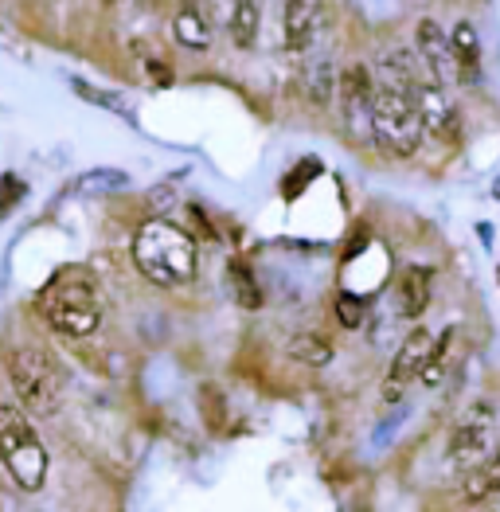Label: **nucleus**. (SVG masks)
<instances>
[{
	"label": "nucleus",
	"instance_id": "4",
	"mask_svg": "<svg viewBox=\"0 0 500 512\" xmlns=\"http://www.w3.org/2000/svg\"><path fill=\"white\" fill-rule=\"evenodd\" d=\"M422 137H426V126H422V114L415 106V94L375 86L372 141H379V149L391 153V157H415Z\"/></svg>",
	"mask_w": 500,
	"mask_h": 512
},
{
	"label": "nucleus",
	"instance_id": "12",
	"mask_svg": "<svg viewBox=\"0 0 500 512\" xmlns=\"http://www.w3.org/2000/svg\"><path fill=\"white\" fill-rule=\"evenodd\" d=\"M430 305V270L422 266H407L399 274V286H395V309L403 321H418Z\"/></svg>",
	"mask_w": 500,
	"mask_h": 512
},
{
	"label": "nucleus",
	"instance_id": "5",
	"mask_svg": "<svg viewBox=\"0 0 500 512\" xmlns=\"http://www.w3.org/2000/svg\"><path fill=\"white\" fill-rule=\"evenodd\" d=\"M4 368H8L16 399L28 411H36V415L59 411V403H63V372L55 368V360L47 352H40V348H12Z\"/></svg>",
	"mask_w": 500,
	"mask_h": 512
},
{
	"label": "nucleus",
	"instance_id": "23",
	"mask_svg": "<svg viewBox=\"0 0 500 512\" xmlns=\"http://www.w3.org/2000/svg\"><path fill=\"white\" fill-rule=\"evenodd\" d=\"M364 317H368L364 298H356V294H340V298H336V321H340L344 329H360Z\"/></svg>",
	"mask_w": 500,
	"mask_h": 512
},
{
	"label": "nucleus",
	"instance_id": "21",
	"mask_svg": "<svg viewBox=\"0 0 500 512\" xmlns=\"http://www.w3.org/2000/svg\"><path fill=\"white\" fill-rule=\"evenodd\" d=\"M227 282H231V294L243 309H262V286L254 282L247 262H231L227 266Z\"/></svg>",
	"mask_w": 500,
	"mask_h": 512
},
{
	"label": "nucleus",
	"instance_id": "17",
	"mask_svg": "<svg viewBox=\"0 0 500 512\" xmlns=\"http://www.w3.org/2000/svg\"><path fill=\"white\" fill-rule=\"evenodd\" d=\"M454 337H458V329L450 325V329H442V337L430 344V352H426V360H422V368H418V380L422 387H438L446 380V372H450V356H454Z\"/></svg>",
	"mask_w": 500,
	"mask_h": 512
},
{
	"label": "nucleus",
	"instance_id": "20",
	"mask_svg": "<svg viewBox=\"0 0 500 512\" xmlns=\"http://www.w3.org/2000/svg\"><path fill=\"white\" fill-rule=\"evenodd\" d=\"M305 94L313 106H329L336 94V67L333 59H313L305 67Z\"/></svg>",
	"mask_w": 500,
	"mask_h": 512
},
{
	"label": "nucleus",
	"instance_id": "18",
	"mask_svg": "<svg viewBox=\"0 0 500 512\" xmlns=\"http://www.w3.org/2000/svg\"><path fill=\"white\" fill-rule=\"evenodd\" d=\"M286 352H290V360L297 364H309V368H325V364H333V344L325 341V337H317V333H293L290 341H286Z\"/></svg>",
	"mask_w": 500,
	"mask_h": 512
},
{
	"label": "nucleus",
	"instance_id": "1",
	"mask_svg": "<svg viewBox=\"0 0 500 512\" xmlns=\"http://www.w3.org/2000/svg\"><path fill=\"white\" fill-rule=\"evenodd\" d=\"M36 305H40V317L59 337L83 341L102 325V290L79 266H63L40 290Z\"/></svg>",
	"mask_w": 500,
	"mask_h": 512
},
{
	"label": "nucleus",
	"instance_id": "10",
	"mask_svg": "<svg viewBox=\"0 0 500 512\" xmlns=\"http://www.w3.org/2000/svg\"><path fill=\"white\" fill-rule=\"evenodd\" d=\"M411 94H415V106H418V114H422L426 133H434V137H442V141H454V137H458V110L450 106L446 86H438L426 75V79H418Z\"/></svg>",
	"mask_w": 500,
	"mask_h": 512
},
{
	"label": "nucleus",
	"instance_id": "2",
	"mask_svg": "<svg viewBox=\"0 0 500 512\" xmlns=\"http://www.w3.org/2000/svg\"><path fill=\"white\" fill-rule=\"evenodd\" d=\"M133 266L153 286H184L196 278V243L188 231L172 227L168 219H153L133 235Z\"/></svg>",
	"mask_w": 500,
	"mask_h": 512
},
{
	"label": "nucleus",
	"instance_id": "22",
	"mask_svg": "<svg viewBox=\"0 0 500 512\" xmlns=\"http://www.w3.org/2000/svg\"><path fill=\"white\" fill-rule=\"evenodd\" d=\"M129 184V176L118 169H98L90 172V176H83L79 180V192H118V188H125Z\"/></svg>",
	"mask_w": 500,
	"mask_h": 512
},
{
	"label": "nucleus",
	"instance_id": "13",
	"mask_svg": "<svg viewBox=\"0 0 500 512\" xmlns=\"http://www.w3.org/2000/svg\"><path fill=\"white\" fill-rule=\"evenodd\" d=\"M450 47H454V63H458V83H481V36H477V28L469 20H461L458 28H454Z\"/></svg>",
	"mask_w": 500,
	"mask_h": 512
},
{
	"label": "nucleus",
	"instance_id": "24",
	"mask_svg": "<svg viewBox=\"0 0 500 512\" xmlns=\"http://www.w3.org/2000/svg\"><path fill=\"white\" fill-rule=\"evenodd\" d=\"M477 235H481V243H485V247H493V227H489V223H481V227H477Z\"/></svg>",
	"mask_w": 500,
	"mask_h": 512
},
{
	"label": "nucleus",
	"instance_id": "9",
	"mask_svg": "<svg viewBox=\"0 0 500 512\" xmlns=\"http://www.w3.org/2000/svg\"><path fill=\"white\" fill-rule=\"evenodd\" d=\"M430 344H434V337H430L426 329H411V337L395 352V364H391V372H387V380H383V403H403L407 384L418 380V368H422Z\"/></svg>",
	"mask_w": 500,
	"mask_h": 512
},
{
	"label": "nucleus",
	"instance_id": "15",
	"mask_svg": "<svg viewBox=\"0 0 500 512\" xmlns=\"http://www.w3.org/2000/svg\"><path fill=\"white\" fill-rule=\"evenodd\" d=\"M418 79H422V71H418L415 55H407L399 47H391V51L379 55V83L375 86H391V90H407L411 94Z\"/></svg>",
	"mask_w": 500,
	"mask_h": 512
},
{
	"label": "nucleus",
	"instance_id": "8",
	"mask_svg": "<svg viewBox=\"0 0 500 512\" xmlns=\"http://www.w3.org/2000/svg\"><path fill=\"white\" fill-rule=\"evenodd\" d=\"M418 43V59H422V71L434 79L438 86H454L458 83V63H454V47L450 36L434 24V20H422L415 32Z\"/></svg>",
	"mask_w": 500,
	"mask_h": 512
},
{
	"label": "nucleus",
	"instance_id": "11",
	"mask_svg": "<svg viewBox=\"0 0 500 512\" xmlns=\"http://www.w3.org/2000/svg\"><path fill=\"white\" fill-rule=\"evenodd\" d=\"M321 0H286V16H282V36L293 55H305L317 32H321Z\"/></svg>",
	"mask_w": 500,
	"mask_h": 512
},
{
	"label": "nucleus",
	"instance_id": "19",
	"mask_svg": "<svg viewBox=\"0 0 500 512\" xmlns=\"http://www.w3.org/2000/svg\"><path fill=\"white\" fill-rule=\"evenodd\" d=\"M227 32H231L235 47H243V51L254 47V40H258V0H235L231 4Z\"/></svg>",
	"mask_w": 500,
	"mask_h": 512
},
{
	"label": "nucleus",
	"instance_id": "16",
	"mask_svg": "<svg viewBox=\"0 0 500 512\" xmlns=\"http://www.w3.org/2000/svg\"><path fill=\"white\" fill-rule=\"evenodd\" d=\"M497 493H500V446H493V454L469 470L465 485H461V497L469 505H477V501H489Z\"/></svg>",
	"mask_w": 500,
	"mask_h": 512
},
{
	"label": "nucleus",
	"instance_id": "14",
	"mask_svg": "<svg viewBox=\"0 0 500 512\" xmlns=\"http://www.w3.org/2000/svg\"><path fill=\"white\" fill-rule=\"evenodd\" d=\"M172 36H176L180 47H188V51H208L211 47L208 8H204V4H196V0H188V4L180 8V16L172 20Z\"/></svg>",
	"mask_w": 500,
	"mask_h": 512
},
{
	"label": "nucleus",
	"instance_id": "3",
	"mask_svg": "<svg viewBox=\"0 0 500 512\" xmlns=\"http://www.w3.org/2000/svg\"><path fill=\"white\" fill-rule=\"evenodd\" d=\"M0 462L24 493H40L47 485V470H51L47 446L40 442L28 411L16 403H0Z\"/></svg>",
	"mask_w": 500,
	"mask_h": 512
},
{
	"label": "nucleus",
	"instance_id": "7",
	"mask_svg": "<svg viewBox=\"0 0 500 512\" xmlns=\"http://www.w3.org/2000/svg\"><path fill=\"white\" fill-rule=\"evenodd\" d=\"M340 114H344V126L348 137L356 145H368L372 141V98H375V79L364 63H352L340 79Z\"/></svg>",
	"mask_w": 500,
	"mask_h": 512
},
{
	"label": "nucleus",
	"instance_id": "6",
	"mask_svg": "<svg viewBox=\"0 0 500 512\" xmlns=\"http://www.w3.org/2000/svg\"><path fill=\"white\" fill-rule=\"evenodd\" d=\"M497 446V403L493 399H477L461 423L450 434V446H446V462L454 470H473L477 462H485Z\"/></svg>",
	"mask_w": 500,
	"mask_h": 512
}]
</instances>
